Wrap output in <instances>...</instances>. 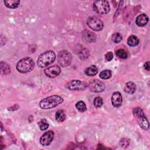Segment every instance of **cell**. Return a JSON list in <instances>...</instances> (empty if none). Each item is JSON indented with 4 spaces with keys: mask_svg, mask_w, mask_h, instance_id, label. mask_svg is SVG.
<instances>
[{
    "mask_svg": "<svg viewBox=\"0 0 150 150\" xmlns=\"http://www.w3.org/2000/svg\"><path fill=\"white\" fill-rule=\"evenodd\" d=\"M122 97L121 94L118 91L114 92L111 96L112 105L116 108H119L122 105Z\"/></svg>",
    "mask_w": 150,
    "mask_h": 150,
    "instance_id": "obj_11",
    "label": "cell"
},
{
    "mask_svg": "<svg viewBox=\"0 0 150 150\" xmlns=\"http://www.w3.org/2000/svg\"><path fill=\"white\" fill-rule=\"evenodd\" d=\"M4 4L8 8L15 9L19 6L20 1L18 0H5L4 1Z\"/></svg>",
    "mask_w": 150,
    "mask_h": 150,
    "instance_id": "obj_16",
    "label": "cell"
},
{
    "mask_svg": "<svg viewBox=\"0 0 150 150\" xmlns=\"http://www.w3.org/2000/svg\"><path fill=\"white\" fill-rule=\"evenodd\" d=\"M112 71L109 69H105L101 71L99 74L100 77L103 80H107L111 77Z\"/></svg>",
    "mask_w": 150,
    "mask_h": 150,
    "instance_id": "obj_20",
    "label": "cell"
},
{
    "mask_svg": "<svg viewBox=\"0 0 150 150\" xmlns=\"http://www.w3.org/2000/svg\"><path fill=\"white\" fill-rule=\"evenodd\" d=\"M88 87L92 92L100 93L104 90L105 85L102 81L95 79L90 81L88 84Z\"/></svg>",
    "mask_w": 150,
    "mask_h": 150,
    "instance_id": "obj_8",
    "label": "cell"
},
{
    "mask_svg": "<svg viewBox=\"0 0 150 150\" xmlns=\"http://www.w3.org/2000/svg\"><path fill=\"white\" fill-rule=\"evenodd\" d=\"M83 35L85 40L88 42L93 43V42H94L96 40V36L92 32H90L88 30H85L84 31Z\"/></svg>",
    "mask_w": 150,
    "mask_h": 150,
    "instance_id": "obj_13",
    "label": "cell"
},
{
    "mask_svg": "<svg viewBox=\"0 0 150 150\" xmlns=\"http://www.w3.org/2000/svg\"><path fill=\"white\" fill-rule=\"evenodd\" d=\"M56 120L58 122H63L66 118V115L62 110H59L56 112Z\"/></svg>",
    "mask_w": 150,
    "mask_h": 150,
    "instance_id": "obj_21",
    "label": "cell"
},
{
    "mask_svg": "<svg viewBox=\"0 0 150 150\" xmlns=\"http://www.w3.org/2000/svg\"><path fill=\"white\" fill-rule=\"evenodd\" d=\"M71 60V54L67 50H62L59 53L57 56V61L61 66L66 67L69 66Z\"/></svg>",
    "mask_w": 150,
    "mask_h": 150,
    "instance_id": "obj_5",
    "label": "cell"
},
{
    "mask_svg": "<svg viewBox=\"0 0 150 150\" xmlns=\"http://www.w3.org/2000/svg\"><path fill=\"white\" fill-rule=\"evenodd\" d=\"M127 43L130 46H137L139 43V39L138 38L134 35H131L129 36L127 40Z\"/></svg>",
    "mask_w": 150,
    "mask_h": 150,
    "instance_id": "obj_19",
    "label": "cell"
},
{
    "mask_svg": "<svg viewBox=\"0 0 150 150\" xmlns=\"http://www.w3.org/2000/svg\"><path fill=\"white\" fill-rule=\"evenodd\" d=\"M98 71V69L96 65H91L85 69L84 73L88 76H94L97 74Z\"/></svg>",
    "mask_w": 150,
    "mask_h": 150,
    "instance_id": "obj_15",
    "label": "cell"
},
{
    "mask_svg": "<svg viewBox=\"0 0 150 150\" xmlns=\"http://www.w3.org/2000/svg\"><path fill=\"white\" fill-rule=\"evenodd\" d=\"M0 68H1V72L2 74H8L11 71V68L9 65L3 61H2L0 63Z\"/></svg>",
    "mask_w": 150,
    "mask_h": 150,
    "instance_id": "obj_18",
    "label": "cell"
},
{
    "mask_svg": "<svg viewBox=\"0 0 150 150\" xmlns=\"http://www.w3.org/2000/svg\"><path fill=\"white\" fill-rule=\"evenodd\" d=\"M148 17L145 13H142L139 15L135 20V23L138 26H145L148 22Z\"/></svg>",
    "mask_w": 150,
    "mask_h": 150,
    "instance_id": "obj_12",
    "label": "cell"
},
{
    "mask_svg": "<svg viewBox=\"0 0 150 150\" xmlns=\"http://www.w3.org/2000/svg\"><path fill=\"white\" fill-rule=\"evenodd\" d=\"M93 8L94 11L99 14H105L109 12L110 6L107 1H96L94 2Z\"/></svg>",
    "mask_w": 150,
    "mask_h": 150,
    "instance_id": "obj_4",
    "label": "cell"
},
{
    "mask_svg": "<svg viewBox=\"0 0 150 150\" xmlns=\"http://www.w3.org/2000/svg\"><path fill=\"white\" fill-rule=\"evenodd\" d=\"M87 26L95 31H100L103 29L104 26L103 22L96 16L89 17L87 20Z\"/></svg>",
    "mask_w": 150,
    "mask_h": 150,
    "instance_id": "obj_6",
    "label": "cell"
},
{
    "mask_svg": "<svg viewBox=\"0 0 150 150\" xmlns=\"http://www.w3.org/2000/svg\"><path fill=\"white\" fill-rule=\"evenodd\" d=\"M138 123H139L140 127L142 129H144L145 130H148L149 129V122H148L145 115L138 118Z\"/></svg>",
    "mask_w": 150,
    "mask_h": 150,
    "instance_id": "obj_17",
    "label": "cell"
},
{
    "mask_svg": "<svg viewBox=\"0 0 150 150\" xmlns=\"http://www.w3.org/2000/svg\"><path fill=\"white\" fill-rule=\"evenodd\" d=\"M63 99L58 95H53L42 99L39 103V105L42 109L53 108L62 103Z\"/></svg>",
    "mask_w": 150,
    "mask_h": 150,
    "instance_id": "obj_1",
    "label": "cell"
},
{
    "mask_svg": "<svg viewBox=\"0 0 150 150\" xmlns=\"http://www.w3.org/2000/svg\"><path fill=\"white\" fill-rule=\"evenodd\" d=\"M56 59V54L52 50H48L42 53L38 57L37 64L40 68L45 67L52 64Z\"/></svg>",
    "mask_w": 150,
    "mask_h": 150,
    "instance_id": "obj_2",
    "label": "cell"
},
{
    "mask_svg": "<svg viewBox=\"0 0 150 150\" xmlns=\"http://www.w3.org/2000/svg\"><path fill=\"white\" fill-rule=\"evenodd\" d=\"M44 72L46 76L50 78H54L59 75L61 72V69L59 66L53 65L46 68Z\"/></svg>",
    "mask_w": 150,
    "mask_h": 150,
    "instance_id": "obj_9",
    "label": "cell"
},
{
    "mask_svg": "<svg viewBox=\"0 0 150 150\" xmlns=\"http://www.w3.org/2000/svg\"><path fill=\"white\" fill-rule=\"evenodd\" d=\"M122 36L118 32H115L112 35V40L115 43L120 42L122 40Z\"/></svg>",
    "mask_w": 150,
    "mask_h": 150,
    "instance_id": "obj_27",
    "label": "cell"
},
{
    "mask_svg": "<svg viewBox=\"0 0 150 150\" xmlns=\"http://www.w3.org/2000/svg\"><path fill=\"white\" fill-rule=\"evenodd\" d=\"M136 90V85L132 81H128L125 83L124 86V91L128 94H133Z\"/></svg>",
    "mask_w": 150,
    "mask_h": 150,
    "instance_id": "obj_14",
    "label": "cell"
},
{
    "mask_svg": "<svg viewBox=\"0 0 150 150\" xmlns=\"http://www.w3.org/2000/svg\"><path fill=\"white\" fill-rule=\"evenodd\" d=\"M133 114H134V115L137 118H139L142 117H144L145 116V114L144 113V111L143 110L139 108V107H137V108H134L133 110Z\"/></svg>",
    "mask_w": 150,
    "mask_h": 150,
    "instance_id": "obj_23",
    "label": "cell"
},
{
    "mask_svg": "<svg viewBox=\"0 0 150 150\" xmlns=\"http://www.w3.org/2000/svg\"><path fill=\"white\" fill-rule=\"evenodd\" d=\"M144 68L145 70H146L147 71L149 70L150 69V64H149V62H146L145 64H144Z\"/></svg>",
    "mask_w": 150,
    "mask_h": 150,
    "instance_id": "obj_32",
    "label": "cell"
},
{
    "mask_svg": "<svg viewBox=\"0 0 150 150\" xmlns=\"http://www.w3.org/2000/svg\"><path fill=\"white\" fill-rule=\"evenodd\" d=\"M76 108H77V110L79 111H80L81 112H84L87 110L86 105L84 103V102L83 101H79L76 104Z\"/></svg>",
    "mask_w": 150,
    "mask_h": 150,
    "instance_id": "obj_22",
    "label": "cell"
},
{
    "mask_svg": "<svg viewBox=\"0 0 150 150\" xmlns=\"http://www.w3.org/2000/svg\"><path fill=\"white\" fill-rule=\"evenodd\" d=\"M54 132L52 131H48L44 133L40 139V143L43 146H48L53 141Z\"/></svg>",
    "mask_w": 150,
    "mask_h": 150,
    "instance_id": "obj_10",
    "label": "cell"
},
{
    "mask_svg": "<svg viewBox=\"0 0 150 150\" xmlns=\"http://www.w3.org/2000/svg\"><path fill=\"white\" fill-rule=\"evenodd\" d=\"M88 87V84L86 82L82 81L79 80H73L69 82L66 87L71 91H78L85 90Z\"/></svg>",
    "mask_w": 150,
    "mask_h": 150,
    "instance_id": "obj_7",
    "label": "cell"
},
{
    "mask_svg": "<svg viewBox=\"0 0 150 150\" xmlns=\"http://www.w3.org/2000/svg\"><path fill=\"white\" fill-rule=\"evenodd\" d=\"M114 56H113V54L111 52H107L105 54V59L107 62H110L112 60Z\"/></svg>",
    "mask_w": 150,
    "mask_h": 150,
    "instance_id": "obj_29",
    "label": "cell"
},
{
    "mask_svg": "<svg viewBox=\"0 0 150 150\" xmlns=\"http://www.w3.org/2000/svg\"><path fill=\"white\" fill-rule=\"evenodd\" d=\"M35 63L30 57H25L21 59L16 64L17 70L21 73H26L33 70Z\"/></svg>",
    "mask_w": 150,
    "mask_h": 150,
    "instance_id": "obj_3",
    "label": "cell"
},
{
    "mask_svg": "<svg viewBox=\"0 0 150 150\" xmlns=\"http://www.w3.org/2000/svg\"><path fill=\"white\" fill-rule=\"evenodd\" d=\"M19 108V106L17 105H15L13 106H12L11 107H9V108H8V110L9 111H15V110H16L17 109H18Z\"/></svg>",
    "mask_w": 150,
    "mask_h": 150,
    "instance_id": "obj_31",
    "label": "cell"
},
{
    "mask_svg": "<svg viewBox=\"0 0 150 150\" xmlns=\"http://www.w3.org/2000/svg\"><path fill=\"white\" fill-rule=\"evenodd\" d=\"M129 142L126 139H122L120 142V145L122 147H126L128 145Z\"/></svg>",
    "mask_w": 150,
    "mask_h": 150,
    "instance_id": "obj_30",
    "label": "cell"
},
{
    "mask_svg": "<svg viewBox=\"0 0 150 150\" xmlns=\"http://www.w3.org/2000/svg\"><path fill=\"white\" fill-rule=\"evenodd\" d=\"M93 103H94V105L96 108H100L103 104V98L101 97H99V96L96 97L94 99Z\"/></svg>",
    "mask_w": 150,
    "mask_h": 150,
    "instance_id": "obj_26",
    "label": "cell"
},
{
    "mask_svg": "<svg viewBox=\"0 0 150 150\" xmlns=\"http://www.w3.org/2000/svg\"><path fill=\"white\" fill-rule=\"evenodd\" d=\"M39 128L42 131L46 130L49 127V124L46 119H42L38 122Z\"/></svg>",
    "mask_w": 150,
    "mask_h": 150,
    "instance_id": "obj_25",
    "label": "cell"
},
{
    "mask_svg": "<svg viewBox=\"0 0 150 150\" xmlns=\"http://www.w3.org/2000/svg\"><path fill=\"white\" fill-rule=\"evenodd\" d=\"M89 56V52L86 49H83L79 53V57L81 59H85Z\"/></svg>",
    "mask_w": 150,
    "mask_h": 150,
    "instance_id": "obj_28",
    "label": "cell"
},
{
    "mask_svg": "<svg viewBox=\"0 0 150 150\" xmlns=\"http://www.w3.org/2000/svg\"><path fill=\"white\" fill-rule=\"evenodd\" d=\"M115 54L116 55L121 58V59H127V57H128V54H127V52L123 49H118L116 52H115Z\"/></svg>",
    "mask_w": 150,
    "mask_h": 150,
    "instance_id": "obj_24",
    "label": "cell"
}]
</instances>
